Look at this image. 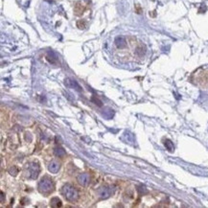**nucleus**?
<instances>
[{
    "instance_id": "15",
    "label": "nucleus",
    "mask_w": 208,
    "mask_h": 208,
    "mask_svg": "<svg viewBox=\"0 0 208 208\" xmlns=\"http://www.w3.org/2000/svg\"><path fill=\"white\" fill-rule=\"evenodd\" d=\"M92 101H93V102H95V104H96V105H99V107H102V105H103V104H102V102H101L100 100H98V99H96V98H95V97H93V98H92Z\"/></svg>"
},
{
    "instance_id": "16",
    "label": "nucleus",
    "mask_w": 208,
    "mask_h": 208,
    "mask_svg": "<svg viewBox=\"0 0 208 208\" xmlns=\"http://www.w3.org/2000/svg\"><path fill=\"white\" fill-rule=\"evenodd\" d=\"M3 201H4V194L1 192V202H3Z\"/></svg>"
},
{
    "instance_id": "7",
    "label": "nucleus",
    "mask_w": 208,
    "mask_h": 208,
    "mask_svg": "<svg viewBox=\"0 0 208 208\" xmlns=\"http://www.w3.org/2000/svg\"><path fill=\"white\" fill-rule=\"evenodd\" d=\"M59 168H61V165H59V163L56 160L51 161L50 164L48 165V170L53 174H57L59 170Z\"/></svg>"
},
{
    "instance_id": "14",
    "label": "nucleus",
    "mask_w": 208,
    "mask_h": 208,
    "mask_svg": "<svg viewBox=\"0 0 208 208\" xmlns=\"http://www.w3.org/2000/svg\"><path fill=\"white\" fill-rule=\"evenodd\" d=\"M77 26L80 29H84L85 27H87V21H84V20H80V21H78L77 22Z\"/></svg>"
},
{
    "instance_id": "5",
    "label": "nucleus",
    "mask_w": 208,
    "mask_h": 208,
    "mask_svg": "<svg viewBox=\"0 0 208 208\" xmlns=\"http://www.w3.org/2000/svg\"><path fill=\"white\" fill-rule=\"evenodd\" d=\"M77 180L80 185L82 186H87L89 182H90V177L87 173H82L80 174L79 176L77 177Z\"/></svg>"
},
{
    "instance_id": "3",
    "label": "nucleus",
    "mask_w": 208,
    "mask_h": 208,
    "mask_svg": "<svg viewBox=\"0 0 208 208\" xmlns=\"http://www.w3.org/2000/svg\"><path fill=\"white\" fill-rule=\"evenodd\" d=\"M27 169H28V176L30 178L32 179H35L37 178L39 172H40V168H39V165L37 162H32L30 163L28 166H27Z\"/></svg>"
},
{
    "instance_id": "11",
    "label": "nucleus",
    "mask_w": 208,
    "mask_h": 208,
    "mask_svg": "<svg viewBox=\"0 0 208 208\" xmlns=\"http://www.w3.org/2000/svg\"><path fill=\"white\" fill-rule=\"evenodd\" d=\"M50 205L52 207H59L61 206V200L59 198H53L50 200Z\"/></svg>"
},
{
    "instance_id": "12",
    "label": "nucleus",
    "mask_w": 208,
    "mask_h": 208,
    "mask_svg": "<svg viewBox=\"0 0 208 208\" xmlns=\"http://www.w3.org/2000/svg\"><path fill=\"white\" fill-rule=\"evenodd\" d=\"M164 145H165V147H166V149L169 151H174V144H173V142H172L171 140H165L164 142Z\"/></svg>"
},
{
    "instance_id": "10",
    "label": "nucleus",
    "mask_w": 208,
    "mask_h": 208,
    "mask_svg": "<svg viewBox=\"0 0 208 208\" xmlns=\"http://www.w3.org/2000/svg\"><path fill=\"white\" fill-rule=\"evenodd\" d=\"M54 154H55V156H59V157H64L65 156H66V153H65V151H64L61 147L55 148Z\"/></svg>"
},
{
    "instance_id": "2",
    "label": "nucleus",
    "mask_w": 208,
    "mask_h": 208,
    "mask_svg": "<svg viewBox=\"0 0 208 208\" xmlns=\"http://www.w3.org/2000/svg\"><path fill=\"white\" fill-rule=\"evenodd\" d=\"M38 191L41 194H49L53 191V188H54V184H53L52 180L49 177H45L38 182Z\"/></svg>"
},
{
    "instance_id": "1",
    "label": "nucleus",
    "mask_w": 208,
    "mask_h": 208,
    "mask_svg": "<svg viewBox=\"0 0 208 208\" xmlns=\"http://www.w3.org/2000/svg\"><path fill=\"white\" fill-rule=\"evenodd\" d=\"M61 193L64 196V198L69 201H75L79 198V192L75 187H73L70 184H65L62 187Z\"/></svg>"
},
{
    "instance_id": "13",
    "label": "nucleus",
    "mask_w": 208,
    "mask_h": 208,
    "mask_svg": "<svg viewBox=\"0 0 208 208\" xmlns=\"http://www.w3.org/2000/svg\"><path fill=\"white\" fill-rule=\"evenodd\" d=\"M9 173L13 174V176H16L18 173V169H17V167H15V166H13L10 168V170H9Z\"/></svg>"
},
{
    "instance_id": "9",
    "label": "nucleus",
    "mask_w": 208,
    "mask_h": 208,
    "mask_svg": "<svg viewBox=\"0 0 208 208\" xmlns=\"http://www.w3.org/2000/svg\"><path fill=\"white\" fill-rule=\"evenodd\" d=\"M115 44H116L118 48H124V47H126L127 41L123 37H118V38H116V39H115Z\"/></svg>"
},
{
    "instance_id": "6",
    "label": "nucleus",
    "mask_w": 208,
    "mask_h": 208,
    "mask_svg": "<svg viewBox=\"0 0 208 208\" xmlns=\"http://www.w3.org/2000/svg\"><path fill=\"white\" fill-rule=\"evenodd\" d=\"M64 84H65V87L68 88H74L77 91H82V87H80V84H79L75 80H72V79H65Z\"/></svg>"
},
{
    "instance_id": "4",
    "label": "nucleus",
    "mask_w": 208,
    "mask_h": 208,
    "mask_svg": "<svg viewBox=\"0 0 208 208\" xmlns=\"http://www.w3.org/2000/svg\"><path fill=\"white\" fill-rule=\"evenodd\" d=\"M113 193V191L110 187H107V186H103L101 187L100 189L97 191V194L100 199L104 200V199H107L111 196V194Z\"/></svg>"
},
{
    "instance_id": "8",
    "label": "nucleus",
    "mask_w": 208,
    "mask_h": 208,
    "mask_svg": "<svg viewBox=\"0 0 208 208\" xmlns=\"http://www.w3.org/2000/svg\"><path fill=\"white\" fill-rule=\"evenodd\" d=\"M84 11H85V7L82 3H81V2L76 3L75 8H74V13L76 15H81L82 14H84Z\"/></svg>"
}]
</instances>
